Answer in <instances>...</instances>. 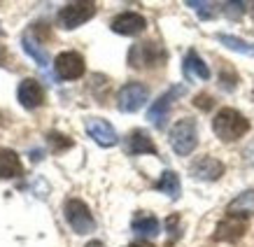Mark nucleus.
<instances>
[{
    "label": "nucleus",
    "instance_id": "423d86ee",
    "mask_svg": "<svg viewBox=\"0 0 254 247\" xmlns=\"http://www.w3.org/2000/svg\"><path fill=\"white\" fill-rule=\"evenodd\" d=\"M149 98V89L140 82H128L117 93V108L122 112H138Z\"/></svg>",
    "mask_w": 254,
    "mask_h": 247
},
{
    "label": "nucleus",
    "instance_id": "4be33fe9",
    "mask_svg": "<svg viewBox=\"0 0 254 247\" xmlns=\"http://www.w3.org/2000/svg\"><path fill=\"white\" fill-rule=\"evenodd\" d=\"M47 142H49V147H52V152H65V149H70L72 147V140L68 138V135H63V133H47Z\"/></svg>",
    "mask_w": 254,
    "mask_h": 247
},
{
    "label": "nucleus",
    "instance_id": "20e7f679",
    "mask_svg": "<svg viewBox=\"0 0 254 247\" xmlns=\"http://www.w3.org/2000/svg\"><path fill=\"white\" fill-rule=\"evenodd\" d=\"M166 61V49H163L159 42H138V45L131 47L128 52V65L131 68H156V65H163Z\"/></svg>",
    "mask_w": 254,
    "mask_h": 247
},
{
    "label": "nucleus",
    "instance_id": "1a4fd4ad",
    "mask_svg": "<svg viewBox=\"0 0 254 247\" xmlns=\"http://www.w3.org/2000/svg\"><path fill=\"white\" fill-rule=\"evenodd\" d=\"M182 93H185V86H173L170 91L159 96V101L152 103V108L147 112V119L154 124L156 128H163V126H166V119H168L170 105H173V101H175L177 96H182Z\"/></svg>",
    "mask_w": 254,
    "mask_h": 247
},
{
    "label": "nucleus",
    "instance_id": "f8f14e48",
    "mask_svg": "<svg viewBox=\"0 0 254 247\" xmlns=\"http://www.w3.org/2000/svg\"><path fill=\"white\" fill-rule=\"evenodd\" d=\"M110 28L119 35H140V33L147 28V21L145 16L138 14V12H124V14L115 16Z\"/></svg>",
    "mask_w": 254,
    "mask_h": 247
},
{
    "label": "nucleus",
    "instance_id": "412c9836",
    "mask_svg": "<svg viewBox=\"0 0 254 247\" xmlns=\"http://www.w3.org/2000/svg\"><path fill=\"white\" fill-rule=\"evenodd\" d=\"M217 40H219V42H224L229 49L240 52V54H254V47L247 45L245 40H240V38H233V35H226V33H219V35H217Z\"/></svg>",
    "mask_w": 254,
    "mask_h": 247
},
{
    "label": "nucleus",
    "instance_id": "9d476101",
    "mask_svg": "<svg viewBox=\"0 0 254 247\" xmlns=\"http://www.w3.org/2000/svg\"><path fill=\"white\" fill-rule=\"evenodd\" d=\"M245 231H247V219L226 215L222 222L217 224L212 238H215L217 243H236V240H240L245 236Z\"/></svg>",
    "mask_w": 254,
    "mask_h": 247
},
{
    "label": "nucleus",
    "instance_id": "f257e3e1",
    "mask_svg": "<svg viewBox=\"0 0 254 247\" xmlns=\"http://www.w3.org/2000/svg\"><path fill=\"white\" fill-rule=\"evenodd\" d=\"M212 131L224 142H236L250 131V119L233 108H222L212 119Z\"/></svg>",
    "mask_w": 254,
    "mask_h": 247
},
{
    "label": "nucleus",
    "instance_id": "bb28decb",
    "mask_svg": "<svg viewBox=\"0 0 254 247\" xmlns=\"http://www.w3.org/2000/svg\"><path fill=\"white\" fill-rule=\"evenodd\" d=\"M193 105H198L200 110H210L212 108V98H210L208 93H198V96L193 98Z\"/></svg>",
    "mask_w": 254,
    "mask_h": 247
},
{
    "label": "nucleus",
    "instance_id": "5701e85b",
    "mask_svg": "<svg viewBox=\"0 0 254 247\" xmlns=\"http://www.w3.org/2000/svg\"><path fill=\"white\" fill-rule=\"evenodd\" d=\"M187 5L196 9V14H198L200 19H212V16L217 14V5H215V2H205V0H196V2H193V0H189Z\"/></svg>",
    "mask_w": 254,
    "mask_h": 247
},
{
    "label": "nucleus",
    "instance_id": "f3484780",
    "mask_svg": "<svg viewBox=\"0 0 254 247\" xmlns=\"http://www.w3.org/2000/svg\"><path fill=\"white\" fill-rule=\"evenodd\" d=\"M21 45H23V49H26V54L31 56L40 68H47V63H49V54H47L45 47H40V42L33 38L31 33H26V35L21 38Z\"/></svg>",
    "mask_w": 254,
    "mask_h": 247
},
{
    "label": "nucleus",
    "instance_id": "4468645a",
    "mask_svg": "<svg viewBox=\"0 0 254 247\" xmlns=\"http://www.w3.org/2000/svg\"><path fill=\"white\" fill-rule=\"evenodd\" d=\"M23 175V163L14 149L0 147V180H12Z\"/></svg>",
    "mask_w": 254,
    "mask_h": 247
},
{
    "label": "nucleus",
    "instance_id": "7ed1b4c3",
    "mask_svg": "<svg viewBox=\"0 0 254 247\" xmlns=\"http://www.w3.org/2000/svg\"><path fill=\"white\" fill-rule=\"evenodd\" d=\"M198 145V126L193 119H180L170 128V147L177 156H189Z\"/></svg>",
    "mask_w": 254,
    "mask_h": 247
},
{
    "label": "nucleus",
    "instance_id": "c85d7f7f",
    "mask_svg": "<svg viewBox=\"0 0 254 247\" xmlns=\"http://www.w3.org/2000/svg\"><path fill=\"white\" fill-rule=\"evenodd\" d=\"M128 247H154L152 243H147V240H135V243H131Z\"/></svg>",
    "mask_w": 254,
    "mask_h": 247
},
{
    "label": "nucleus",
    "instance_id": "f03ea898",
    "mask_svg": "<svg viewBox=\"0 0 254 247\" xmlns=\"http://www.w3.org/2000/svg\"><path fill=\"white\" fill-rule=\"evenodd\" d=\"M98 12V5L91 2V0H79V2H68L59 9L56 14V21L63 31H75L82 23H86L89 19H93Z\"/></svg>",
    "mask_w": 254,
    "mask_h": 247
},
{
    "label": "nucleus",
    "instance_id": "a878e982",
    "mask_svg": "<svg viewBox=\"0 0 254 247\" xmlns=\"http://www.w3.org/2000/svg\"><path fill=\"white\" fill-rule=\"evenodd\" d=\"M243 12H245V2H226L224 5V14L229 19H240Z\"/></svg>",
    "mask_w": 254,
    "mask_h": 247
},
{
    "label": "nucleus",
    "instance_id": "a211bd4d",
    "mask_svg": "<svg viewBox=\"0 0 254 247\" xmlns=\"http://www.w3.org/2000/svg\"><path fill=\"white\" fill-rule=\"evenodd\" d=\"M185 72L187 77H198V79H210V68L203 63V59H200L196 52H189V54L185 56Z\"/></svg>",
    "mask_w": 254,
    "mask_h": 247
},
{
    "label": "nucleus",
    "instance_id": "ddd939ff",
    "mask_svg": "<svg viewBox=\"0 0 254 247\" xmlns=\"http://www.w3.org/2000/svg\"><path fill=\"white\" fill-rule=\"evenodd\" d=\"M191 175L196 180H203V182H217V180L224 175V163L212 159V156H203L196 163H191Z\"/></svg>",
    "mask_w": 254,
    "mask_h": 247
},
{
    "label": "nucleus",
    "instance_id": "c756f323",
    "mask_svg": "<svg viewBox=\"0 0 254 247\" xmlns=\"http://www.w3.org/2000/svg\"><path fill=\"white\" fill-rule=\"evenodd\" d=\"M84 247H105V243H100V240H91V243H86Z\"/></svg>",
    "mask_w": 254,
    "mask_h": 247
},
{
    "label": "nucleus",
    "instance_id": "6ab92c4d",
    "mask_svg": "<svg viewBox=\"0 0 254 247\" xmlns=\"http://www.w3.org/2000/svg\"><path fill=\"white\" fill-rule=\"evenodd\" d=\"M156 191L166 193V196H170V198H180V178H177L175 170H166L161 178H159V182L154 185Z\"/></svg>",
    "mask_w": 254,
    "mask_h": 247
},
{
    "label": "nucleus",
    "instance_id": "b1692460",
    "mask_svg": "<svg viewBox=\"0 0 254 247\" xmlns=\"http://www.w3.org/2000/svg\"><path fill=\"white\" fill-rule=\"evenodd\" d=\"M166 229H168V245H173V243L182 236V231H180V217L170 215L168 219H166Z\"/></svg>",
    "mask_w": 254,
    "mask_h": 247
},
{
    "label": "nucleus",
    "instance_id": "393cba45",
    "mask_svg": "<svg viewBox=\"0 0 254 247\" xmlns=\"http://www.w3.org/2000/svg\"><path fill=\"white\" fill-rule=\"evenodd\" d=\"M238 84V77H236V72H229V70H224L222 75H219V86H222L224 91H233Z\"/></svg>",
    "mask_w": 254,
    "mask_h": 247
},
{
    "label": "nucleus",
    "instance_id": "aec40b11",
    "mask_svg": "<svg viewBox=\"0 0 254 247\" xmlns=\"http://www.w3.org/2000/svg\"><path fill=\"white\" fill-rule=\"evenodd\" d=\"M131 229L135 233H140V236H159V231H161L159 219H156V217H152V215H138V217H133Z\"/></svg>",
    "mask_w": 254,
    "mask_h": 247
},
{
    "label": "nucleus",
    "instance_id": "cd10ccee",
    "mask_svg": "<svg viewBox=\"0 0 254 247\" xmlns=\"http://www.w3.org/2000/svg\"><path fill=\"white\" fill-rule=\"evenodd\" d=\"M7 63V49H5V45L0 42V65H5Z\"/></svg>",
    "mask_w": 254,
    "mask_h": 247
},
{
    "label": "nucleus",
    "instance_id": "dca6fc26",
    "mask_svg": "<svg viewBox=\"0 0 254 247\" xmlns=\"http://www.w3.org/2000/svg\"><path fill=\"white\" fill-rule=\"evenodd\" d=\"M226 212L233 217H243V219L252 217L254 215V189H247V191H243L240 196H236V198L229 203Z\"/></svg>",
    "mask_w": 254,
    "mask_h": 247
},
{
    "label": "nucleus",
    "instance_id": "2eb2a0df",
    "mask_svg": "<svg viewBox=\"0 0 254 247\" xmlns=\"http://www.w3.org/2000/svg\"><path fill=\"white\" fill-rule=\"evenodd\" d=\"M126 149L128 154L138 156V154H159L156 145L152 142V138L147 135L145 131H131L128 138H126Z\"/></svg>",
    "mask_w": 254,
    "mask_h": 247
},
{
    "label": "nucleus",
    "instance_id": "39448f33",
    "mask_svg": "<svg viewBox=\"0 0 254 247\" xmlns=\"http://www.w3.org/2000/svg\"><path fill=\"white\" fill-rule=\"evenodd\" d=\"M63 212H65V222H68L70 229L75 233L84 236V233L96 231V219H93L91 210H89V205H86L84 201L70 198V201H65V205H63Z\"/></svg>",
    "mask_w": 254,
    "mask_h": 247
},
{
    "label": "nucleus",
    "instance_id": "9b49d317",
    "mask_svg": "<svg viewBox=\"0 0 254 247\" xmlns=\"http://www.w3.org/2000/svg\"><path fill=\"white\" fill-rule=\"evenodd\" d=\"M16 98H19V103H21L26 110H35L45 103V89L40 86L38 79L28 77L19 84V89H16Z\"/></svg>",
    "mask_w": 254,
    "mask_h": 247
},
{
    "label": "nucleus",
    "instance_id": "7c9ffc66",
    "mask_svg": "<svg viewBox=\"0 0 254 247\" xmlns=\"http://www.w3.org/2000/svg\"><path fill=\"white\" fill-rule=\"evenodd\" d=\"M252 19H254V5H252Z\"/></svg>",
    "mask_w": 254,
    "mask_h": 247
},
{
    "label": "nucleus",
    "instance_id": "6e6552de",
    "mask_svg": "<svg viewBox=\"0 0 254 247\" xmlns=\"http://www.w3.org/2000/svg\"><path fill=\"white\" fill-rule=\"evenodd\" d=\"M54 70L61 79H77L84 75L86 65H84L82 54H77V52H63V54L56 56Z\"/></svg>",
    "mask_w": 254,
    "mask_h": 247
},
{
    "label": "nucleus",
    "instance_id": "0eeeda50",
    "mask_svg": "<svg viewBox=\"0 0 254 247\" xmlns=\"http://www.w3.org/2000/svg\"><path fill=\"white\" fill-rule=\"evenodd\" d=\"M84 128L89 133V138L100 147H115L119 142L115 126L110 122H105V119H100V117H89L84 122Z\"/></svg>",
    "mask_w": 254,
    "mask_h": 247
}]
</instances>
